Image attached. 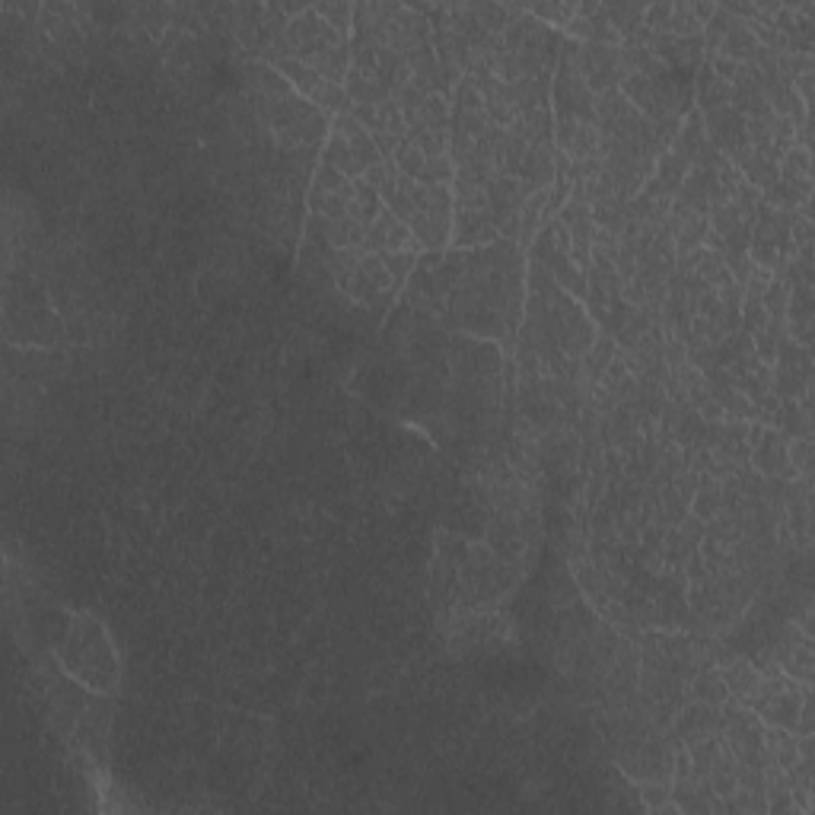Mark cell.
<instances>
[{
    "instance_id": "cell-5",
    "label": "cell",
    "mask_w": 815,
    "mask_h": 815,
    "mask_svg": "<svg viewBox=\"0 0 815 815\" xmlns=\"http://www.w3.org/2000/svg\"><path fill=\"white\" fill-rule=\"evenodd\" d=\"M755 462H758V468H765L768 475L787 472V440L777 437L774 430H765L761 433L758 449H755Z\"/></svg>"
},
{
    "instance_id": "cell-3",
    "label": "cell",
    "mask_w": 815,
    "mask_h": 815,
    "mask_svg": "<svg viewBox=\"0 0 815 815\" xmlns=\"http://www.w3.org/2000/svg\"><path fill=\"white\" fill-rule=\"evenodd\" d=\"M411 239V230L398 220L389 207L379 211V217L367 227V239H363V252H405Z\"/></svg>"
},
{
    "instance_id": "cell-6",
    "label": "cell",
    "mask_w": 815,
    "mask_h": 815,
    "mask_svg": "<svg viewBox=\"0 0 815 815\" xmlns=\"http://www.w3.org/2000/svg\"><path fill=\"white\" fill-rule=\"evenodd\" d=\"M698 691L695 695L704 701V704H710V707H720L726 698H730V691H726V685H723V679L720 675H714V672H707V675H701L698 679V685H695Z\"/></svg>"
},
{
    "instance_id": "cell-4",
    "label": "cell",
    "mask_w": 815,
    "mask_h": 815,
    "mask_svg": "<svg viewBox=\"0 0 815 815\" xmlns=\"http://www.w3.org/2000/svg\"><path fill=\"white\" fill-rule=\"evenodd\" d=\"M720 679H723V685H726V691H730V695H736L742 701H752L758 695L761 682H765V675L758 672L755 663L736 660V663H730V666L720 672Z\"/></svg>"
},
{
    "instance_id": "cell-2",
    "label": "cell",
    "mask_w": 815,
    "mask_h": 815,
    "mask_svg": "<svg viewBox=\"0 0 815 815\" xmlns=\"http://www.w3.org/2000/svg\"><path fill=\"white\" fill-rule=\"evenodd\" d=\"M780 367H777V379H774V389L780 398H796V395H806L809 392V373H812V363H809V348L806 344H793V341H780Z\"/></svg>"
},
{
    "instance_id": "cell-1",
    "label": "cell",
    "mask_w": 815,
    "mask_h": 815,
    "mask_svg": "<svg viewBox=\"0 0 815 815\" xmlns=\"http://www.w3.org/2000/svg\"><path fill=\"white\" fill-rule=\"evenodd\" d=\"M274 64H277V71L284 74L287 83L297 86L303 99L316 102V106H322V109H335V112H341V115L348 112L351 96L344 93L338 83L325 80L319 71H312L309 64H303V61H297V58H277Z\"/></svg>"
},
{
    "instance_id": "cell-7",
    "label": "cell",
    "mask_w": 815,
    "mask_h": 815,
    "mask_svg": "<svg viewBox=\"0 0 815 815\" xmlns=\"http://www.w3.org/2000/svg\"><path fill=\"white\" fill-rule=\"evenodd\" d=\"M379 258H383V265L392 274V281H405L408 271L414 268V255H408V252H383Z\"/></svg>"
}]
</instances>
